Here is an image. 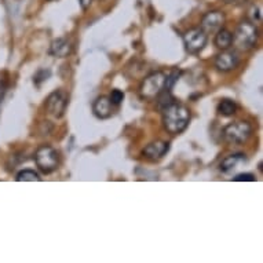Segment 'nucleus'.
<instances>
[{
  "label": "nucleus",
  "mask_w": 263,
  "mask_h": 263,
  "mask_svg": "<svg viewBox=\"0 0 263 263\" xmlns=\"http://www.w3.org/2000/svg\"><path fill=\"white\" fill-rule=\"evenodd\" d=\"M68 104H69L68 94L64 90H55L48 95L44 106H46L47 115L52 116L54 119H61L66 112Z\"/></svg>",
  "instance_id": "nucleus-7"
},
{
  "label": "nucleus",
  "mask_w": 263,
  "mask_h": 263,
  "mask_svg": "<svg viewBox=\"0 0 263 263\" xmlns=\"http://www.w3.org/2000/svg\"><path fill=\"white\" fill-rule=\"evenodd\" d=\"M113 105L109 100V97H105V95H101L98 97L97 100L94 101V104H92V113H94V116L97 119H100V120H106L109 117L112 116L113 112Z\"/></svg>",
  "instance_id": "nucleus-11"
},
{
  "label": "nucleus",
  "mask_w": 263,
  "mask_h": 263,
  "mask_svg": "<svg viewBox=\"0 0 263 263\" xmlns=\"http://www.w3.org/2000/svg\"><path fill=\"white\" fill-rule=\"evenodd\" d=\"M238 57L236 52L228 51V50H222V52H219L218 55L215 57V61H214V65L215 68L219 72H232L238 66Z\"/></svg>",
  "instance_id": "nucleus-9"
},
{
  "label": "nucleus",
  "mask_w": 263,
  "mask_h": 263,
  "mask_svg": "<svg viewBox=\"0 0 263 263\" xmlns=\"http://www.w3.org/2000/svg\"><path fill=\"white\" fill-rule=\"evenodd\" d=\"M233 181L236 182H255L256 181V178H255L254 174H238L236 177L233 178Z\"/></svg>",
  "instance_id": "nucleus-18"
},
{
  "label": "nucleus",
  "mask_w": 263,
  "mask_h": 263,
  "mask_svg": "<svg viewBox=\"0 0 263 263\" xmlns=\"http://www.w3.org/2000/svg\"><path fill=\"white\" fill-rule=\"evenodd\" d=\"M251 134H252V125L248 121H233L223 128V138L233 145L246 143L250 139Z\"/></svg>",
  "instance_id": "nucleus-5"
},
{
  "label": "nucleus",
  "mask_w": 263,
  "mask_h": 263,
  "mask_svg": "<svg viewBox=\"0 0 263 263\" xmlns=\"http://www.w3.org/2000/svg\"><path fill=\"white\" fill-rule=\"evenodd\" d=\"M18 182H39L42 181V178L39 177V174L33 171V170H22L17 174L15 178Z\"/></svg>",
  "instance_id": "nucleus-16"
},
{
  "label": "nucleus",
  "mask_w": 263,
  "mask_h": 263,
  "mask_svg": "<svg viewBox=\"0 0 263 263\" xmlns=\"http://www.w3.org/2000/svg\"><path fill=\"white\" fill-rule=\"evenodd\" d=\"M73 50V46L70 43V40L66 37H58V39L52 40L50 44V55L55 57V58H66L70 55V52Z\"/></svg>",
  "instance_id": "nucleus-12"
},
{
  "label": "nucleus",
  "mask_w": 263,
  "mask_h": 263,
  "mask_svg": "<svg viewBox=\"0 0 263 263\" xmlns=\"http://www.w3.org/2000/svg\"><path fill=\"white\" fill-rule=\"evenodd\" d=\"M224 22H226L224 13H222L219 10H212V11H208L207 14H204L200 28L205 33H216L218 30L223 28Z\"/></svg>",
  "instance_id": "nucleus-8"
},
{
  "label": "nucleus",
  "mask_w": 263,
  "mask_h": 263,
  "mask_svg": "<svg viewBox=\"0 0 263 263\" xmlns=\"http://www.w3.org/2000/svg\"><path fill=\"white\" fill-rule=\"evenodd\" d=\"M109 100L112 102V105H120L124 101V92L121 90H113L109 95Z\"/></svg>",
  "instance_id": "nucleus-17"
},
{
  "label": "nucleus",
  "mask_w": 263,
  "mask_h": 263,
  "mask_svg": "<svg viewBox=\"0 0 263 263\" xmlns=\"http://www.w3.org/2000/svg\"><path fill=\"white\" fill-rule=\"evenodd\" d=\"M232 43H233V33L230 30L222 28V29H219L215 33L214 44L219 50H229V48L232 47Z\"/></svg>",
  "instance_id": "nucleus-13"
},
{
  "label": "nucleus",
  "mask_w": 263,
  "mask_h": 263,
  "mask_svg": "<svg viewBox=\"0 0 263 263\" xmlns=\"http://www.w3.org/2000/svg\"><path fill=\"white\" fill-rule=\"evenodd\" d=\"M168 151V142H165V141H155V142H151L149 145H146L142 153L146 159L152 160V161H156V160L163 159Z\"/></svg>",
  "instance_id": "nucleus-10"
},
{
  "label": "nucleus",
  "mask_w": 263,
  "mask_h": 263,
  "mask_svg": "<svg viewBox=\"0 0 263 263\" xmlns=\"http://www.w3.org/2000/svg\"><path fill=\"white\" fill-rule=\"evenodd\" d=\"M216 110L220 116L230 117L237 112V104L233 100H222L216 106Z\"/></svg>",
  "instance_id": "nucleus-15"
},
{
  "label": "nucleus",
  "mask_w": 263,
  "mask_h": 263,
  "mask_svg": "<svg viewBox=\"0 0 263 263\" xmlns=\"http://www.w3.org/2000/svg\"><path fill=\"white\" fill-rule=\"evenodd\" d=\"M190 123V110L185 105L173 102L163 109V125L171 135L182 134Z\"/></svg>",
  "instance_id": "nucleus-1"
},
{
  "label": "nucleus",
  "mask_w": 263,
  "mask_h": 263,
  "mask_svg": "<svg viewBox=\"0 0 263 263\" xmlns=\"http://www.w3.org/2000/svg\"><path fill=\"white\" fill-rule=\"evenodd\" d=\"M246 155L242 153H234V155L228 156L226 159L220 163V171L222 173H230L238 167V164H241L246 161Z\"/></svg>",
  "instance_id": "nucleus-14"
},
{
  "label": "nucleus",
  "mask_w": 263,
  "mask_h": 263,
  "mask_svg": "<svg viewBox=\"0 0 263 263\" xmlns=\"http://www.w3.org/2000/svg\"><path fill=\"white\" fill-rule=\"evenodd\" d=\"M259 39L258 26L252 21L240 22L233 33V46L240 51H250L256 47Z\"/></svg>",
  "instance_id": "nucleus-2"
},
{
  "label": "nucleus",
  "mask_w": 263,
  "mask_h": 263,
  "mask_svg": "<svg viewBox=\"0 0 263 263\" xmlns=\"http://www.w3.org/2000/svg\"><path fill=\"white\" fill-rule=\"evenodd\" d=\"M165 80H167V74L163 72H153L147 74L139 86V95L143 100H156L160 92L165 90Z\"/></svg>",
  "instance_id": "nucleus-3"
},
{
  "label": "nucleus",
  "mask_w": 263,
  "mask_h": 263,
  "mask_svg": "<svg viewBox=\"0 0 263 263\" xmlns=\"http://www.w3.org/2000/svg\"><path fill=\"white\" fill-rule=\"evenodd\" d=\"M35 163L43 174H51L60 165V155L54 147L43 145L35 152Z\"/></svg>",
  "instance_id": "nucleus-4"
},
{
  "label": "nucleus",
  "mask_w": 263,
  "mask_h": 263,
  "mask_svg": "<svg viewBox=\"0 0 263 263\" xmlns=\"http://www.w3.org/2000/svg\"><path fill=\"white\" fill-rule=\"evenodd\" d=\"M182 39H183V46H185L186 51L189 54H199L207 46L208 33H205L201 28H192V29L186 30Z\"/></svg>",
  "instance_id": "nucleus-6"
},
{
  "label": "nucleus",
  "mask_w": 263,
  "mask_h": 263,
  "mask_svg": "<svg viewBox=\"0 0 263 263\" xmlns=\"http://www.w3.org/2000/svg\"><path fill=\"white\" fill-rule=\"evenodd\" d=\"M92 2H94V0H79V5H80V7H82L83 10H87L90 7Z\"/></svg>",
  "instance_id": "nucleus-19"
}]
</instances>
